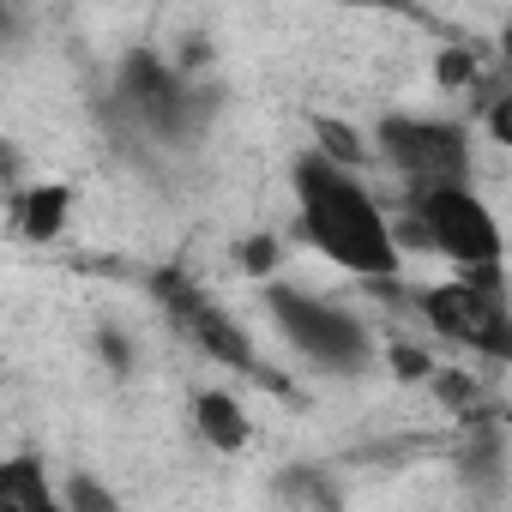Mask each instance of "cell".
I'll return each instance as SVG.
<instances>
[{
	"label": "cell",
	"instance_id": "6da1fadb",
	"mask_svg": "<svg viewBox=\"0 0 512 512\" xmlns=\"http://www.w3.org/2000/svg\"><path fill=\"white\" fill-rule=\"evenodd\" d=\"M296 199H302V229L326 260H338L344 272H362L374 284H386L398 272L392 223L332 157H302L296 163Z\"/></svg>",
	"mask_w": 512,
	"mask_h": 512
},
{
	"label": "cell",
	"instance_id": "7a4b0ae2",
	"mask_svg": "<svg viewBox=\"0 0 512 512\" xmlns=\"http://www.w3.org/2000/svg\"><path fill=\"white\" fill-rule=\"evenodd\" d=\"M416 308H422V320L446 344L476 350L488 362H506L512 356V320L500 308V266H464L458 284L416 290Z\"/></svg>",
	"mask_w": 512,
	"mask_h": 512
},
{
	"label": "cell",
	"instance_id": "3957f363",
	"mask_svg": "<svg viewBox=\"0 0 512 512\" xmlns=\"http://www.w3.org/2000/svg\"><path fill=\"white\" fill-rule=\"evenodd\" d=\"M410 241L434 247L458 266H500V229L470 187H422L410 193Z\"/></svg>",
	"mask_w": 512,
	"mask_h": 512
},
{
	"label": "cell",
	"instance_id": "277c9868",
	"mask_svg": "<svg viewBox=\"0 0 512 512\" xmlns=\"http://www.w3.org/2000/svg\"><path fill=\"white\" fill-rule=\"evenodd\" d=\"M380 157L422 187H470V133L458 121H416V115H386L380 121Z\"/></svg>",
	"mask_w": 512,
	"mask_h": 512
},
{
	"label": "cell",
	"instance_id": "5b68a950",
	"mask_svg": "<svg viewBox=\"0 0 512 512\" xmlns=\"http://www.w3.org/2000/svg\"><path fill=\"white\" fill-rule=\"evenodd\" d=\"M272 320L284 326V338L302 356H314L332 374H356L374 356V338H368V326L356 314H344V308H332L320 296H302L290 284H272Z\"/></svg>",
	"mask_w": 512,
	"mask_h": 512
},
{
	"label": "cell",
	"instance_id": "8992f818",
	"mask_svg": "<svg viewBox=\"0 0 512 512\" xmlns=\"http://www.w3.org/2000/svg\"><path fill=\"white\" fill-rule=\"evenodd\" d=\"M121 109H127L133 127H145V133L163 139V145L193 139L199 121H205V97H193L187 79L169 73L151 49L127 55V67H121Z\"/></svg>",
	"mask_w": 512,
	"mask_h": 512
},
{
	"label": "cell",
	"instance_id": "52a82bcc",
	"mask_svg": "<svg viewBox=\"0 0 512 512\" xmlns=\"http://www.w3.org/2000/svg\"><path fill=\"white\" fill-rule=\"evenodd\" d=\"M151 296L169 308V320L211 356V362H223V368H241V374H260V362H253V344L241 338V326L229 320V314H217L199 290H193V278L187 272H157L151 278Z\"/></svg>",
	"mask_w": 512,
	"mask_h": 512
},
{
	"label": "cell",
	"instance_id": "ba28073f",
	"mask_svg": "<svg viewBox=\"0 0 512 512\" xmlns=\"http://www.w3.org/2000/svg\"><path fill=\"white\" fill-rule=\"evenodd\" d=\"M55 488L43 482L37 458H7L0 464V512H49Z\"/></svg>",
	"mask_w": 512,
	"mask_h": 512
},
{
	"label": "cell",
	"instance_id": "9c48e42d",
	"mask_svg": "<svg viewBox=\"0 0 512 512\" xmlns=\"http://www.w3.org/2000/svg\"><path fill=\"white\" fill-rule=\"evenodd\" d=\"M67 205H73V193H67V187H31V193H19V199H13V229H19V235H31V241H49V235H61Z\"/></svg>",
	"mask_w": 512,
	"mask_h": 512
},
{
	"label": "cell",
	"instance_id": "30bf717a",
	"mask_svg": "<svg viewBox=\"0 0 512 512\" xmlns=\"http://www.w3.org/2000/svg\"><path fill=\"white\" fill-rule=\"evenodd\" d=\"M193 422H199V434L217 452H241L247 446V416H241V404L229 392H199L193 398Z\"/></svg>",
	"mask_w": 512,
	"mask_h": 512
},
{
	"label": "cell",
	"instance_id": "8fae6325",
	"mask_svg": "<svg viewBox=\"0 0 512 512\" xmlns=\"http://www.w3.org/2000/svg\"><path fill=\"white\" fill-rule=\"evenodd\" d=\"M31 37V19H25V7L19 0H0V49H19Z\"/></svg>",
	"mask_w": 512,
	"mask_h": 512
},
{
	"label": "cell",
	"instance_id": "7c38bea8",
	"mask_svg": "<svg viewBox=\"0 0 512 512\" xmlns=\"http://www.w3.org/2000/svg\"><path fill=\"white\" fill-rule=\"evenodd\" d=\"M320 139H326V151H332V163H356L362 157V145L344 133V121H320Z\"/></svg>",
	"mask_w": 512,
	"mask_h": 512
},
{
	"label": "cell",
	"instance_id": "4fadbf2b",
	"mask_svg": "<svg viewBox=\"0 0 512 512\" xmlns=\"http://www.w3.org/2000/svg\"><path fill=\"white\" fill-rule=\"evenodd\" d=\"M440 79H446V85H470V79H476V61L458 55V49H446V55H440Z\"/></svg>",
	"mask_w": 512,
	"mask_h": 512
},
{
	"label": "cell",
	"instance_id": "5bb4252c",
	"mask_svg": "<svg viewBox=\"0 0 512 512\" xmlns=\"http://www.w3.org/2000/svg\"><path fill=\"white\" fill-rule=\"evenodd\" d=\"M241 260H247L253 272H272V260H278V241H247V247H241Z\"/></svg>",
	"mask_w": 512,
	"mask_h": 512
},
{
	"label": "cell",
	"instance_id": "9a60e30c",
	"mask_svg": "<svg viewBox=\"0 0 512 512\" xmlns=\"http://www.w3.org/2000/svg\"><path fill=\"white\" fill-rule=\"evenodd\" d=\"M73 506H103V512H109L115 500H109L103 488H91V482H73Z\"/></svg>",
	"mask_w": 512,
	"mask_h": 512
},
{
	"label": "cell",
	"instance_id": "2e32d148",
	"mask_svg": "<svg viewBox=\"0 0 512 512\" xmlns=\"http://www.w3.org/2000/svg\"><path fill=\"white\" fill-rule=\"evenodd\" d=\"M19 175H25V169H19V151H13V145H0V181H7V187H13Z\"/></svg>",
	"mask_w": 512,
	"mask_h": 512
},
{
	"label": "cell",
	"instance_id": "e0dca14e",
	"mask_svg": "<svg viewBox=\"0 0 512 512\" xmlns=\"http://www.w3.org/2000/svg\"><path fill=\"white\" fill-rule=\"evenodd\" d=\"M344 7H380V13H416V0H344Z\"/></svg>",
	"mask_w": 512,
	"mask_h": 512
},
{
	"label": "cell",
	"instance_id": "ac0fdd59",
	"mask_svg": "<svg viewBox=\"0 0 512 512\" xmlns=\"http://www.w3.org/2000/svg\"><path fill=\"white\" fill-rule=\"evenodd\" d=\"M398 374H428V356L422 350H398Z\"/></svg>",
	"mask_w": 512,
	"mask_h": 512
}]
</instances>
